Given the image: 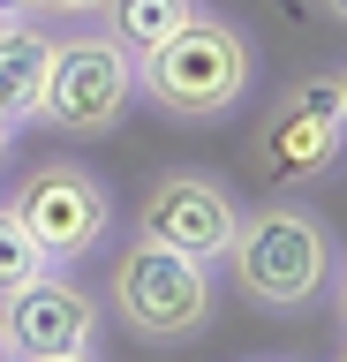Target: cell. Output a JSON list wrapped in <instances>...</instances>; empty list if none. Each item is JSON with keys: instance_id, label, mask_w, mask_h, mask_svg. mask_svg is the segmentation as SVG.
<instances>
[{"instance_id": "cell-1", "label": "cell", "mask_w": 347, "mask_h": 362, "mask_svg": "<svg viewBox=\"0 0 347 362\" xmlns=\"http://www.w3.org/2000/svg\"><path fill=\"white\" fill-rule=\"evenodd\" d=\"M257 83V53L249 38L219 16H196L159 38L151 53H136V98L166 121H182V129H204V121H227Z\"/></svg>"}, {"instance_id": "cell-2", "label": "cell", "mask_w": 347, "mask_h": 362, "mask_svg": "<svg viewBox=\"0 0 347 362\" xmlns=\"http://www.w3.org/2000/svg\"><path fill=\"white\" fill-rule=\"evenodd\" d=\"M227 272L257 310H310L332 287V234L302 204H257L227 242Z\"/></svg>"}, {"instance_id": "cell-3", "label": "cell", "mask_w": 347, "mask_h": 362, "mask_svg": "<svg viewBox=\"0 0 347 362\" xmlns=\"http://www.w3.org/2000/svg\"><path fill=\"white\" fill-rule=\"evenodd\" d=\"M106 302H114V317H121L129 339L182 347V339H196L211 325V264L129 234L121 257H114V272H106Z\"/></svg>"}, {"instance_id": "cell-4", "label": "cell", "mask_w": 347, "mask_h": 362, "mask_svg": "<svg viewBox=\"0 0 347 362\" xmlns=\"http://www.w3.org/2000/svg\"><path fill=\"white\" fill-rule=\"evenodd\" d=\"M136 113V53L114 45L106 30H69L53 38V68H46V98H38V121L76 144H98V136H121Z\"/></svg>"}, {"instance_id": "cell-5", "label": "cell", "mask_w": 347, "mask_h": 362, "mask_svg": "<svg viewBox=\"0 0 347 362\" xmlns=\"http://www.w3.org/2000/svg\"><path fill=\"white\" fill-rule=\"evenodd\" d=\"M16 219L30 226V242L46 249V264H83L114 242V189L83 166V158H38L16 181Z\"/></svg>"}, {"instance_id": "cell-6", "label": "cell", "mask_w": 347, "mask_h": 362, "mask_svg": "<svg viewBox=\"0 0 347 362\" xmlns=\"http://www.w3.org/2000/svg\"><path fill=\"white\" fill-rule=\"evenodd\" d=\"M340 136H347V83L340 68L324 76H302L272 98L264 113V136H257V174L272 189H310L317 174L340 166Z\"/></svg>"}, {"instance_id": "cell-7", "label": "cell", "mask_w": 347, "mask_h": 362, "mask_svg": "<svg viewBox=\"0 0 347 362\" xmlns=\"http://www.w3.org/2000/svg\"><path fill=\"white\" fill-rule=\"evenodd\" d=\"M234 226H242V197H234L219 174H196V166H166L136 204V234L159 249H182L196 264L227 257Z\"/></svg>"}, {"instance_id": "cell-8", "label": "cell", "mask_w": 347, "mask_h": 362, "mask_svg": "<svg viewBox=\"0 0 347 362\" xmlns=\"http://www.w3.org/2000/svg\"><path fill=\"white\" fill-rule=\"evenodd\" d=\"M0 332H8L16 362L76 355V347L98 339V302L83 294V279H69L61 264H46L38 279H23L16 294H0Z\"/></svg>"}, {"instance_id": "cell-9", "label": "cell", "mask_w": 347, "mask_h": 362, "mask_svg": "<svg viewBox=\"0 0 347 362\" xmlns=\"http://www.w3.org/2000/svg\"><path fill=\"white\" fill-rule=\"evenodd\" d=\"M46 68H53V30L38 16H0V121L8 129L38 121Z\"/></svg>"}, {"instance_id": "cell-10", "label": "cell", "mask_w": 347, "mask_h": 362, "mask_svg": "<svg viewBox=\"0 0 347 362\" xmlns=\"http://www.w3.org/2000/svg\"><path fill=\"white\" fill-rule=\"evenodd\" d=\"M196 16V0H98V30L129 53H151L159 38H174Z\"/></svg>"}, {"instance_id": "cell-11", "label": "cell", "mask_w": 347, "mask_h": 362, "mask_svg": "<svg viewBox=\"0 0 347 362\" xmlns=\"http://www.w3.org/2000/svg\"><path fill=\"white\" fill-rule=\"evenodd\" d=\"M38 272H46V249L30 242V226L0 204V294H16L23 279H38Z\"/></svg>"}, {"instance_id": "cell-12", "label": "cell", "mask_w": 347, "mask_h": 362, "mask_svg": "<svg viewBox=\"0 0 347 362\" xmlns=\"http://www.w3.org/2000/svg\"><path fill=\"white\" fill-rule=\"evenodd\" d=\"M23 16H98V0H23Z\"/></svg>"}, {"instance_id": "cell-13", "label": "cell", "mask_w": 347, "mask_h": 362, "mask_svg": "<svg viewBox=\"0 0 347 362\" xmlns=\"http://www.w3.org/2000/svg\"><path fill=\"white\" fill-rule=\"evenodd\" d=\"M38 362H98L91 347H76V355H38Z\"/></svg>"}, {"instance_id": "cell-14", "label": "cell", "mask_w": 347, "mask_h": 362, "mask_svg": "<svg viewBox=\"0 0 347 362\" xmlns=\"http://www.w3.org/2000/svg\"><path fill=\"white\" fill-rule=\"evenodd\" d=\"M8 136H16V129H8V121H0V166H8Z\"/></svg>"}, {"instance_id": "cell-15", "label": "cell", "mask_w": 347, "mask_h": 362, "mask_svg": "<svg viewBox=\"0 0 347 362\" xmlns=\"http://www.w3.org/2000/svg\"><path fill=\"white\" fill-rule=\"evenodd\" d=\"M0 16H23V0H0Z\"/></svg>"}, {"instance_id": "cell-16", "label": "cell", "mask_w": 347, "mask_h": 362, "mask_svg": "<svg viewBox=\"0 0 347 362\" xmlns=\"http://www.w3.org/2000/svg\"><path fill=\"white\" fill-rule=\"evenodd\" d=\"M324 16H347V0H324Z\"/></svg>"}, {"instance_id": "cell-17", "label": "cell", "mask_w": 347, "mask_h": 362, "mask_svg": "<svg viewBox=\"0 0 347 362\" xmlns=\"http://www.w3.org/2000/svg\"><path fill=\"white\" fill-rule=\"evenodd\" d=\"M0 362H16V347H8V332H0Z\"/></svg>"}]
</instances>
